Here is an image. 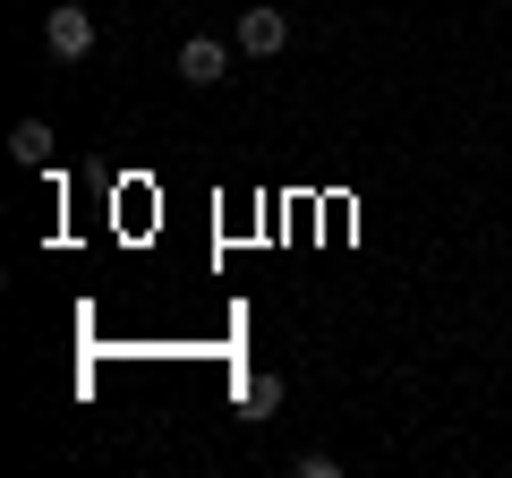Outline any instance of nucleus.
I'll list each match as a JSON object with an SVG mask.
<instances>
[{"label": "nucleus", "mask_w": 512, "mask_h": 478, "mask_svg": "<svg viewBox=\"0 0 512 478\" xmlns=\"http://www.w3.org/2000/svg\"><path fill=\"white\" fill-rule=\"evenodd\" d=\"M231 43H239V52H248V60H274L282 43H291V18H282V9H239Z\"/></svg>", "instance_id": "obj_1"}, {"label": "nucleus", "mask_w": 512, "mask_h": 478, "mask_svg": "<svg viewBox=\"0 0 512 478\" xmlns=\"http://www.w3.org/2000/svg\"><path fill=\"white\" fill-rule=\"evenodd\" d=\"M180 77H188V86H222V77H231V43L188 35V43H180Z\"/></svg>", "instance_id": "obj_2"}, {"label": "nucleus", "mask_w": 512, "mask_h": 478, "mask_svg": "<svg viewBox=\"0 0 512 478\" xmlns=\"http://www.w3.org/2000/svg\"><path fill=\"white\" fill-rule=\"evenodd\" d=\"M43 43H52V60H86L94 52V18L86 9H52V18H43Z\"/></svg>", "instance_id": "obj_3"}, {"label": "nucleus", "mask_w": 512, "mask_h": 478, "mask_svg": "<svg viewBox=\"0 0 512 478\" xmlns=\"http://www.w3.org/2000/svg\"><path fill=\"white\" fill-rule=\"evenodd\" d=\"M9 154H18L26 171H43L52 163V129H43V120H18V129H9Z\"/></svg>", "instance_id": "obj_4"}, {"label": "nucleus", "mask_w": 512, "mask_h": 478, "mask_svg": "<svg viewBox=\"0 0 512 478\" xmlns=\"http://www.w3.org/2000/svg\"><path fill=\"white\" fill-rule=\"evenodd\" d=\"M239 410H248V419L265 427V419L282 410V376H248V385H239Z\"/></svg>", "instance_id": "obj_5"}]
</instances>
